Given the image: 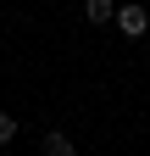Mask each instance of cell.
Returning a JSON list of instances; mask_svg holds the SVG:
<instances>
[{"mask_svg":"<svg viewBox=\"0 0 150 156\" xmlns=\"http://www.w3.org/2000/svg\"><path fill=\"white\" fill-rule=\"evenodd\" d=\"M117 23H122V34H145V28H150V11H145V6H122Z\"/></svg>","mask_w":150,"mask_h":156,"instance_id":"cell-1","label":"cell"},{"mask_svg":"<svg viewBox=\"0 0 150 156\" xmlns=\"http://www.w3.org/2000/svg\"><path fill=\"white\" fill-rule=\"evenodd\" d=\"M45 156H78V145H72L61 128H50V134H45Z\"/></svg>","mask_w":150,"mask_h":156,"instance_id":"cell-2","label":"cell"},{"mask_svg":"<svg viewBox=\"0 0 150 156\" xmlns=\"http://www.w3.org/2000/svg\"><path fill=\"white\" fill-rule=\"evenodd\" d=\"M84 17H89V23H111L117 6H111V0H84Z\"/></svg>","mask_w":150,"mask_h":156,"instance_id":"cell-3","label":"cell"},{"mask_svg":"<svg viewBox=\"0 0 150 156\" xmlns=\"http://www.w3.org/2000/svg\"><path fill=\"white\" fill-rule=\"evenodd\" d=\"M11 140H17V123H11L6 112H0V145H11Z\"/></svg>","mask_w":150,"mask_h":156,"instance_id":"cell-4","label":"cell"}]
</instances>
